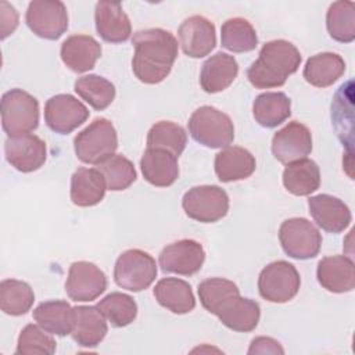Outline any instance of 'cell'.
<instances>
[{
	"label": "cell",
	"instance_id": "obj_1",
	"mask_svg": "<svg viewBox=\"0 0 355 355\" xmlns=\"http://www.w3.org/2000/svg\"><path fill=\"white\" fill-rule=\"evenodd\" d=\"M135 54L132 71L147 85L162 82L171 72L178 57V40L165 29L150 28L135 32L132 37Z\"/></svg>",
	"mask_w": 355,
	"mask_h": 355
},
{
	"label": "cell",
	"instance_id": "obj_2",
	"mask_svg": "<svg viewBox=\"0 0 355 355\" xmlns=\"http://www.w3.org/2000/svg\"><path fill=\"white\" fill-rule=\"evenodd\" d=\"M301 60V53L293 43L283 39L270 40L262 46L259 57L248 67L247 78L257 89L280 87L297 72Z\"/></svg>",
	"mask_w": 355,
	"mask_h": 355
},
{
	"label": "cell",
	"instance_id": "obj_3",
	"mask_svg": "<svg viewBox=\"0 0 355 355\" xmlns=\"http://www.w3.org/2000/svg\"><path fill=\"white\" fill-rule=\"evenodd\" d=\"M191 137L209 148H225L234 139V126L229 115L211 105L197 108L189 122Z\"/></svg>",
	"mask_w": 355,
	"mask_h": 355
},
{
	"label": "cell",
	"instance_id": "obj_4",
	"mask_svg": "<svg viewBox=\"0 0 355 355\" xmlns=\"http://www.w3.org/2000/svg\"><path fill=\"white\" fill-rule=\"evenodd\" d=\"M118 148V135L111 121L96 118L73 139V150L85 164L97 165Z\"/></svg>",
	"mask_w": 355,
	"mask_h": 355
},
{
	"label": "cell",
	"instance_id": "obj_5",
	"mask_svg": "<svg viewBox=\"0 0 355 355\" xmlns=\"http://www.w3.org/2000/svg\"><path fill=\"white\" fill-rule=\"evenodd\" d=\"M39 125V103L22 89H11L1 96V126L8 137L29 133Z\"/></svg>",
	"mask_w": 355,
	"mask_h": 355
},
{
	"label": "cell",
	"instance_id": "obj_6",
	"mask_svg": "<svg viewBox=\"0 0 355 355\" xmlns=\"http://www.w3.org/2000/svg\"><path fill=\"white\" fill-rule=\"evenodd\" d=\"M157 277L155 259L146 251L130 248L123 251L114 266L115 283L129 291L137 293L148 288Z\"/></svg>",
	"mask_w": 355,
	"mask_h": 355
},
{
	"label": "cell",
	"instance_id": "obj_7",
	"mask_svg": "<svg viewBox=\"0 0 355 355\" xmlns=\"http://www.w3.org/2000/svg\"><path fill=\"white\" fill-rule=\"evenodd\" d=\"M182 207L189 218L202 223H212L226 216L229 196L215 184L194 186L184 193Z\"/></svg>",
	"mask_w": 355,
	"mask_h": 355
},
{
	"label": "cell",
	"instance_id": "obj_8",
	"mask_svg": "<svg viewBox=\"0 0 355 355\" xmlns=\"http://www.w3.org/2000/svg\"><path fill=\"white\" fill-rule=\"evenodd\" d=\"M301 286L295 266L287 261H275L266 265L258 277V291L269 302L283 304L293 300Z\"/></svg>",
	"mask_w": 355,
	"mask_h": 355
},
{
	"label": "cell",
	"instance_id": "obj_9",
	"mask_svg": "<svg viewBox=\"0 0 355 355\" xmlns=\"http://www.w3.org/2000/svg\"><path fill=\"white\" fill-rule=\"evenodd\" d=\"M279 241L283 251L294 259L315 258L322 245L318 227L305 218L286 219L279 227Z\"/></svg>",
	"mask_w": 355,
	"mask_h": 355
},
{
	"label": "cell",
	"instance_id": "obj_10",
	"mask_svg": "<svg viewBox=\"0 0 355 355\" xmlns=\"http://www.w3.org/2000/svg\"><path fill=\"white\" fill-rule=\"evenodd\" d=\"M25 21L36 36L57 40L68 29L67 7L58 0H33L28 6Z\"/></svg>",
	"mask_w": 355,
	"mask_h": 355
},
{
	"label": "cell",
	"instance_id": "obj_11",
	"mask_svg": "<svg viewBox=\"0 0 355 355\" xmlns=\"http://www.w3.org/2000/svg\"><path fill=\"white\" fill-rule=\"evenodd\" d=\"M87 107L71 94H55L44 104L46 125L55 133L68 135L89 118Z\"/></svg>",
	"mask_w": 355,
	"mask_h": 355
},
{
	"label": "cell",
	"instance_id": "obj_12",
	"mask_svg": "<svg viewBox=\"0 0 355 355\" xmlns=\"http://www.w3.org/2000/svg\"><path fill=\"white\" fill-rule=\"evenodd\" d=\"M107 288L105 273L94 263L78 261L71 263L65 282L68 297L76 302H87L100 297Z\"/></svg>",
	"mask_w": 355,
	"mask_h": 355
},
{
	"label": "cell",
	"instance_id": "obj_13",
	"mask_svg": "<svg viewBox=\"0 0 355 355\" xmlns=\"http://www.w3.org/2000/svg\"><path fill=\"white\" fill-rule=\"evenodd\" d=\"M205 261V251L201 243L183 239L162 248L158 262L165 273L191 276L197 273Z\"/></svg>",
	"mask_w": 355,
	"mask_h": 355
},
{
	"label": "cell",
	"instance_id": "obj_14",
	"mask_svg": "<svg viewBox=\"0 0 355 355\" xmlns=\"http://www.w3.org/2000/svg\"><path fill=\"white\" fill-rule=\"evenodd\" d=\"M7 162L19 172L37 171L47 158L46 143L33 133L11 136L4 143Z\"/></svg>",
	"mask_w": 355,
	"mask_h": 355
},
{
	"label": "cell",
	"instance_id": "obj_15",
	"mask_svg": "<svg viewBox=\"0 0 355 355\" xmlns=\"http://www.w3.org/2000/svg\"><path fill=\"white\" fill-rule=\"evenodd\" d=\"M312 151L311 130L301 122H288L277 130L272 139V154L282 164L306 158Z\"/></svg>",
	"mask_w": 355,
	"mask_h": 355
},
{
	"label": "cell",
	"instance_id": "obj_16",
	"mask_svg": "<svg viewBox=\"0 0 355 355\" xmlns=\"http://www.w3.org/2000/svg\"><path fill=\"white\" fill-rule=\"evenodd\" d=\"M178 36L183 53L191 58L205 57L216 46L215 25L202 15L186 18L178 29Z\"/></svg>",
	"mask_w": 355,
	"mask_h": 355
},
{
	"label": "cell",
	"instance_id": "obj_17",
	"mask_svg": "<svg viewBox=\"0 0 355 355\" xmlns=\"http://www.w3.org/2000/svg\"><path fill=\"white\" fill-rule=\"evenodd\" d=\"M308 208L316 225L329 233L344 232L352 219L348 205L343 200L330 194L309 197Z\"/></svg>",
	"mask_w": 355,
	"mask_h": 355
},
{
	"label": "cell",
	"instance_id": "obj_18",
	"mask_svg": "<svg viewBox=\"0 0 355 355\" xmlns=\"http://www.w3.org/2000/svg\"><path fill=\"white\" fill-rule=\"evenodd\" d=\"M223 326L233 331H252L259 322V304L251 298H244L240 294L227 298L218 309L216 315Z\"/></svg>",
	"mask_w": 355,
	"mask_h": 355
},
{
	"label": "cell",
	"instance_id": "obj_19",
	"mask_svg": "<svg viewBox=\"0 0 355 355\" xmlns=\"http://www.w3.org/2000/svg\"><path fill=\"white\" fill-rule=\"evenodd\" d=\"M96 29L108 43L126 42L132 33L130 19L122 6L115 1H98L94 11Z\"/></svg>",
	"mask_w": 355,
	"mask_h": 355
},
{
	"label": "cell",
	"instance_id": "obj_20",
	"mask_svg": "<svg viewBox=\"0 0 355 355\" xmlns=\"http://www.w3.org/2000/svg\"><path fill=\"white\" fill-rule=\"evenodd\" d=\"M319 284L330 293H348L355 287L354 262L347 255L324 257L316 269Z\"/></svg>",
	"mask_w": 355,
	"mask_h": 355
},
{
	"label": "cell",
	"instance_id": "obj_21",
	"mask_svg": "<svg viewBox=\"0 0 355 355\" xmlns=\"http://www.w3.org/2000/svg\"><path fill=\"white\" fill-rule=\"evenodd\" d=\"M60 55L67 68L83 73L90 71L101 57V46L93 36L72 35L61 44Z\"/></svg>",
	"mask_w": 355,
	"mask_h": 355
},
{
	"label": "cell",
	"instance_id": "obj_22",
	"mask_svg": "<svg viewBox=\"0 0 355 355\" xmlns=\"http://www.w3.org/2000/svg\"><path fill=\"white\" fill-rule=\"evenodd\" d=\"M71 336L73 341L85 348L97 347L105 337L108 326L104 315L93 305H78Z\"/></svg>",
	"mask_w": 355,
	"mask_h": 355
},
{
	"label": "cell",
	"instance_id": "obj_23",
	"mask_svg": "<svg viewBox=\"0 0 355 355\" xmlns=\"http://www.w3.org/2000/svg\"><path fill=\"white\" fill-rule=\"evenodd\" d=\"M144 179L157 187L172 186L179 178L178 157L161 148H146L140 159Z\"/></svg>",
	"mask_w": 355,
	"mask_h": 355
},
{
	"label": "cell",
	"instance_id": "obj_24",
	"mask_svg": "<svg viewBox=\"0 0 355 355\" xmlns=\"http://www.w3.org/2000/svg\"><path fill=\"white\" fill-rule=\"evenodd\" d=\"M215 173L220 182H236L250 178L257 166L255 157L243 147L227 146L215 155Z\"/></svg>",
	"mask_w": 355,
	"mask_h": 355
},
{
	"label": "cell",
	"instance_id": "obj_25",
	"mask_svg": "<svg viewBox=\"0 0 355 355\" xmlns=\"http://www.w3.org/2000/svg\"><path fill=\"white\" fill-rule=\"evenodd\" d=\"M239 64L230 54L218 51L211 55L201 68L200 85L207 93H218L227 89L237 78Z\"/></svg>",
	"mask_w": 355,
	"mask_h": 355
},
{
	"label": "cell",
	"instance_id": "obj_26",
	"mask_svg": "<svg viewBox=\"0 0 355 355\" xmlns=\"http://www.w3.org/2000/svg\"><path fill=\"white\" fill-rule=\"evenodd\" d=\"M153 293L158 304L172 313L183 315L196 308V298L191 286L182 279L164 277L158 280Z\"/></svg>",
	"mask_w": 355,
	"mask_h": 355
},
{
	"label": "cell",
	"instance_id": "obj_27",
	"mask_svg": "<svg viewBox=\"0 0 355 355\" xmlns=\"http://www.w3.org/2000/svg\"><path fill=\"white\" fill-rule=\"evenodd\" d=\"M107 184L98 169L78 168L71 178V201L78 207H93L105 196Z\"/></svg>",
	"mask_w": 355,
	"mask_h": 355
},
{
	"label": "cell",
	"instance_id": "obj_28",
	"mask_svg": "<svg viewBox=\"0 0 355 355\" xmlns=\"http://www.w3.org/2000/svg\"><path fill=\"white\" fill-rule=\"evenodd\" d=\"M33 319L50 334L64 337L72 331L75 309L69 305V302L62 300L44 301L33 309Z\"/></svg>",
	"mask_w": 355,
	"mask_h": 355
},
{
	"label": "cell",
	"instance_id": "obj_29",
	"mask_svg": "<svg viewBox=\"0 0 355 355\" xmlns=\"http://www.w3.org/2000/svg\"><path fill=\"white\" fill-rule=\"evenodd\" d=\"M345 72V62L336 53H319L309 57L305 62L302 75L315 87H327L337 82Z\"/></svg>",
	"mask_w": 355,
	"mask_h": 355
},
{
	"label": "cell",
	"instance_id": "obj_30",
	"mask_svg": "<svg viewBox=\"0 0 355 355\" xmlns=\"http://www.w3.org/2000/svg\"><path fill=\"white\" fill-rule=\"evenodd\" d=\"M283 184L294 196H309L320 186V171L315 161L302 158L287 164L283 171Z\"/></svg>",
	"mask_w": 355,
	"mask_h": 355
},
{
	"label": "cell",
	"instance_id": "obj_31",
	"mask_svg": "<svg viewBox=\"0 0 355 355\" xmlns=\"http://www.w3.org/2000/svg\"><path fill=\"white\" fill-rule=\"evenodd\" d=\"M252 115L261 126L276 128L291 115V101L283 92L262 93L254 100Z\"/></svg>",
	"mask_w": 355,
	"mask_h": 355
},
{
	"label": "cell",
	"instance_id": "obj_32",
	"mask_svg": "<svg viewBox=\"0 0 355 355\" xmlns=\"http://www.w3.org/2000/svg\"><path fill=\"white\" fill-rule=\"evenodd\" d=\"M220 44L233 53H247L257 47L258 36L254 26L244 18H229L220 28Z\"/></svg>",
	"mask_w": 355,
	"mask_h": 355
},
{
	"label": "cell",
	"instance_id": "obj_33",
	"mask_svg": "<svg viewBox=\"0 0 355 355\" xmlns=\"http://www.w3.org/2000/svg\"><path fill=\"white\" fill-rule=\"evenodd\" d=\"M329 35L341 43H351L355 39V4L354 1H334L326 14Z\"/></svg>",
	"mask_w": 355,
	"mask_h": 355
},
{
	"label": "cell",
	"instance_id": "obj_34",
	"mask_svg": "<svg viewBox=\"0 0 355 355\" xmlns=\"http://www.w3.org/2000/svg\"><path fill=\"white\" fill-rule=\"evenodd\" d=\"M35 294L22 280L6 279L0 283V308L11 316L25 315L33 305Z\"/></svg>",
	"mask_w": 355,
	"mask_h": 355
},
{
	"label": "cell",
	"instance_id": "obj_35",
	"mask_svg": "<svg viewBox=\"0 0 355 355\" xmlns=\"http://www.w3.org/2000/svg\"><path fill=\"white\" fill-rule=\"evenodd\" d=\"M73 87L78 96L97 111L105 110L115 98V86L108 79L98 75L78 78Z\"/></svg>",
	"mask_w": 355,
	"mask_h": 355
},
{
	"label": "cell",
	"instance_id": "obj_36",
	"mask_svg": "<svg viewBox=\"0 0 355 355\" xmlns=\"http://www.w3.org/2000/svg\"><path fill=\"white\" fill-rule=\"evenodd\" d=\"M187 144L186 130L171 121L154 123L147 133V148H161L179 157Z\"/></svg>",
	"mask_w": 355,
	"mask_h": 355
},
{
	"label": "cell",
	"instance_id": "obj_37",
	"mask_svg": "<svg viewBox=\"0 0 355 355\" xmlns=\"http://www.w3.org/2000/svg\"><path fill=\"white\" fill-rule=\"evenodd\" d=\"M104 176L107 189L111 191H121L128 189L137 178L136 169L130 159L122 154H112L97 164V168Z\"/></svg>",
	"mask_w": 355,
	"mask_h": 355
},
{
	"label": "cell",
	"instance_id": "obj_38",
	"mask_svg": "<svg viewBox=\"0 0 355 355\" xmlns=\"http://www.w3.org/2000/svg\"><path fill=\"white\" fill-rule=\"evenodd\" d=\"M97 308L114 327H125L137 316L136 301L130 295L119 291L105 295L103 300H100Z\"/></svg>",
	"mask_w": 355,
	"mask_h": 355
},
{
	"label": "cell",
	"instance_id": "obj_39",
	"mask_svg": "<svg viewBox=\"0 0 355 355\" xmlns=\"http://www.w3.org/2000/svg\"><path fill=\"white\" fill-rule=\"evenodd\" d=\"M198 297L201 305L212 315H216L219 306L232 295L240 294L236 283L223 277L205 279L198 284Z\"/></svg>",
	"mask_w": 355,
	"mask_h": 355
},
{
	"label": "cell",
	"instance_id": "obj_40",
	"mask_svg": "<svg viewBox=\"0 0 355 355\" xmlns=\"http://www.w3.org/2000/svg\"><path fill=\"white\" fill-rule=\"evenodd\" d=\"M55 340L39 324H26L17 343L15 354L18 355H51L55 352Z\"/></svg>",
	"mask_w": 355,
	"mask_h": 355
},
{
	"label": "cell",
	"instance_id": "obj_41",
	"mask_svg": "<svg viewBox=\"0 0 355 355\" xmlns=\"http://www.w3.org/2000/svg\"><path fill=\"white\" fill-rule=\"evenodd\" d=\"M251 354H284L283 347L279 341L270 337H255L247 351Z\"/></svg>",
	"mask_w": 355,
	"mask_h": 355
},
{
	"label": "cell",
	"instance_id": "obj_42",
	"mask_svg": "<svg viewBox=\"0 0 355 355\" xmlns=\"http://www.w3.org/2000/svg\"><path fill=\"white\" fill-rule=\"evenodd\" d=\"M1 39L11 35L18 25V14L12 6L1 1Z\"/></svg>",
	"mask_w": 355,
	"mask_h": 355
}]
</instances>
